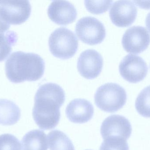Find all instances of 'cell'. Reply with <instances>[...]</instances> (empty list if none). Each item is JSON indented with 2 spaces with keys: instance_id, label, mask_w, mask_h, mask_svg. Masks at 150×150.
<instances>
[{
  "instance_id": "7a4b0ae2",
  "label": "cell",
  "mask_w": 150,
  "mask_h": 150,
  "mask_svg": "<svg viewBox=\"0 0 150 150\" xmlns=\"http://www.w3.org/2000/svg\"><path fill=\"white\" fill-rule=\"evenodd\" d=\"M45 70V62L43 58L33 53L14 52L5 63L6 76L14 83L38 80L43 76Z\"/></svg>"
},
{
  "instance_id": "4fadbf2b",
  "label": "cell",
  "mask_w": 150,
  "mask_h": 150,
  "mask_svg": "<svg viewBox=\"0 0 150 150\" xmlns=\"http://www.w3.org/2000/svg\"><path fill=\"white\" fill-rule=\"evenodd\" d=\"M66 113L71 122L82 124L91 119L94 113V108L91 103L88 100L76 99L68 105Z\"/></svg>"
},
{
  "instance_id": "277c9868",
  "label": "cell",
  "mask_w": 150,
  "mask_h": 150,
  "mask_svg": "<svg viewBox=\"0 0 150 150\" xmlns=\"http://www.w3.org/2000/svg\"><path fill=\"white\" fill-rule=\"evenodd\" d=\"M48 45L53 55L67 60L73 57L76 53L78 40L73 31L65 27H60L51 33Z\"/></svg>"
},
{
  "instance_id": "7c38bea8",
  "label": "cell",
  "mask_w": 150,
  "mask_h": 150,
  "mask_svg": "<svg viewBox=\"0 0 150 150\" xmlns=\"http://www.w3.org/2000/svg\"><path fill=\"white\" fill-rule=\"evenodd\" d=\"M47 14L51 20L60 25L73 23L77 16L74 6L66 1H52L48 7Z\"/></svg>"
},
{
  "instance_id": "ac0fdd59",
  "label": "cell",
  "mask_w": 150,
  "mask_h": 150,
  "mask_svg": "<svg viewBox=\"0 0 150 150\" xmlns=\"http://www.w3.org/2000/svg\"><path fill=\"white\" fill-rule=\"evenodd\" d=\"M135 107L138 113L145 118H150V85L139 93L135 102Z\"/></svg>"
},
{
  "instance_id": "5bb4252c",
  "label": "cell",
  "mask_w": 150,
  "mask_h": 150,
  "mask_svg": "<svg viewBox=\"0 0 150 150\" xmlns=\"http://www.w3.org/2000/svg\"><path fill=\"white\" fill-rule=\"evenodd\" d=\"M21 116V111L14 102L0 99V124L11 126L16 123Z\"/></svg>"
},
{
  "instance_id": "8992f818",
  "label": "cell",
  "mask_w": 150,
  "mask_h": 150,
  "mask_svg": "<svg viewBox=\"0 0 150 150\" xmlns=\"http://www.w3.org/2000/svg\"><path fill=\"white\" fill-rule=\"evenodd\" d=\"M119 71L125 80L132 83H137L146 77L148 67L142 57L128 54L122 60L119 65Z\"/></svg>"
},
{
  "instance_id": "ba28073f",
  "label": "cell",
  "mask_w": 150,
  "mask_h": 150,
  "mask_svg": "<svg viewBox=\"0 0 150 150\" xmlns=\"http://www.w3.org/2000/svg\"><path fill=\"white\" fill-rule=\"evenodd\" d=\"M125 51L138 54L145 51L150 44V35L145 27L137 26L128 29L122 40Z\"/></svg>"
},
{
  "instance_id": "2e32d148",
  "label": "cell",
  "mask_w": 150,
  "mask_h": 150,
  "mask_svg": "<svg viewBox=\"0 0 150 150\" xmlns=\"http://www.w3.org/2000/svg\"><path fill=\"white\" fill-rule=\"evenodd\" d=\"M47 137L50 150H75L70 139L62 131L53 130L48 134Z\"/></svg>"
},
{
  "instance_id": "5b68a950",
  "label": "cell",
  "mask_w": 150,
  "mask_h": 150,
  "mask_svg": "<svg viewBox=\"0 0 150 150\" xmlns=\"http://www.w3.org/2000/svg\"><path fill=\"white\" fill-rule=\"evenodd\" d=\"M79 40L86 44L95 45L101 43L106 37V30L98 19L91 16L84 17L78 21L75 27Z\"/></svg>"
},
{
  "instance_id": "44dd1931",
  "label": "cell",
  "mask_w": 150,
  "mask_h": 150,
  "mask_svg": "<svg viewBox=\"0 0 150 150\" xmlns=\"http://www.w3.org/2000/svg\"><path fill=\"white\" fill-rule=\"evenodd\" d=\"M0 150H21L19 140L10 134L0 135Z\"/></svg>"
},
{
  "instance_id": "ffe728a7",
  "label": "cell",
  "mask_w": 150,
  "mask_h": 150,
  "mask_svg": "<svg viewBox=\"0 0 150 150\" xmlns=\"http://www.w3.org/2000/svg\"><path fill=\"white\" fill-rule=\"evenodd\" d=\"M113 2L112 1H85L84 4L89 12L100 14L107 11Z\"/></svg>"
},
{
  "instance_id": "9c48e42d",
  "label": "cell",
  "mask_w": 150,
  "mask_h": 150,
  "mask_svg": "<svg viewBox=\"0 0 150 150\" xmlns=\"http://www.w3.org/2000/svg\"><path fill=\"white\" fill-rule=\"evenodd\" d=\"M132 126L124 116L112 115L105 119L100 127V134L104 140L120 138L127 140L132 134Z\"/></svg>"
},
{
  "instance_id": "d6986e66",
  "label": "cell",
  "mask_w": 150,
  "mask_h": 150,
  "mask_svg": "<svg viewBox=\"0 0 150 150\" xmlns=\"http://www.w3.org/2000/svg\"><path fill=\"white\" fill-rule=\"evenodd\" d=\"M99 150H129V147L125 139L109 138L104 140Z\"/></svg>"
},
{
  "instance_id": "7402d4cb",
  "label": "cell",
  "mask_w": 150,
  "mask_h": 150,
  "mask_svg": "<svg viewBox=\"0 0 150 150\" xmlns=\"http://www.w3.org/2000/svg\"><path fill=\"white\" fill-rule=\"evenodd\" d=\"M10 25L6 22L0 13V33H4L9 29Z\"/></svg>"
},
{
  "instance_id": "3957f363",
  "label": "cell",
  "mask_w": 150,
  "mask_h": 150,
  "mask_svg": "<svg viewBox=\"0 0 150 150\" xmlns=\"http://www.w3.org/2000/svg\"><path fill=\"white\" fill-rule=\"evenodd\" d=\"M127 94L119 85L108 83L98 88L94 95L95 105L105 112L113 113L121 109L126 104Z\"/></svg>"
},
{
  "instance_id": "9a60e30c",
  "label": "cell",
  "mask_w": 150,
  "mask_h": 150,
  "mask_svg": "<svg viewBox=\"0 0 150 150\" xmlns=\"http://www.w3.org/2000/svg\"><path fill=\"white\" fill-rule=\"evenodd\" d=\"M23 150H47V135L44 131L35 129L27 133L22 141Z\"/></svg>"
},
{
  "instance_id": "e0dca14e",
  "label": "cell",
  "mask_w": 150,
  "mask_h": 150,
  "mask_svg": "<svg viewBox=\"0 0 150 150\" xmlns=\"http://www.w3.org/2000/svg\"><path fill=\"white\" fill-rule=\"evenodd\" d=\"M17 38L16 33L12 31L0 33V62L4 60L9 55Z\"/></svg>"
},
{
  "instance_id": "6da1fadb",
  "label": "cell",
  "mask_w": 150,
  "mask_h": 150,
  "mask_svg": "<svg viewBox=\"0 0 150 150\" xmlns=\"http://www.w3.org/2000/svg\"><path fill=\"white\" fill-rule=\"evenodd\" d=\"M65 92L58 85L47 83L38 89L34 98L33 116L39 127L50 130L56 127L60 119V107L65 101Z\"/></svg>"
},
{
  "instance_id": "cb8c5ba5",
  "label": "cell",
  "mask_w": 150,
  "mask_h": 150,
  "mask_svg": "<svg viewBox=\"0 0 150 150\" xmlns=\"http://www.w3.org/2000/svg\"></svg>"
},
{
  "instance_id": "30bf717a",
  "label": "cell",
  "mask_w": 150,
  "mask_h": 150,
  "mask_svg": "<svg viewBox=\"0 0 150 150\" xmlns=\"http://www.w3.org/2000/svg\"><path fill=\"white\" fill-rule=\"evenodd\" d=\"M103 65L102 56L93 49L82 52L78 60V70L81 75L86 79H94L98 76Z\"/></svg>"
},
{
  "instance_id": "52a82bcc",
  "label": "cell",
  "mask_w": 150,
  "mask_h": 150,
  "mask_svg": "<svg viewBox=\"0 0 150 150\" xmlns=\"http://www.w3.org/2000/svg\"><path fill=\"white\" fill-rule=\"evenodd\" d=\"M31 6L28 1H0V13L8 23L18 25L29 18Z\"/></svg>"
},
{
  "instance_id": "603a6c76",
  "label": "cell",
  "mask_w": 150,
  "mask_h": 150,
  "mask_svg": "<svg viewBox=\"0 0 150 150\" xmlns=\"http://www.w3.org/2000/svg\"><path fill=\"white\" fill-rule=\"evenodd\" d=\"M145 23H146V27L150 33V12L148 14L146 17Z\"/></svg>"
},
{
  "instance_id": "8fae6325",
  "label": "cell",
  "mask_w": 150,
  "mask_h": 150,
  "mask_svg": "<svg viewBox=\"0 0 150 150\" xmlns=\"http://www.w3.org/2000/svg\"><path fill=\"white\" fill-rule=\"evenodd\" d=\"M137 8L130 1L115 2L109 11L113 23L119 27H127L132 25L137 16Z\"/></svg>"
}]
</instances>
